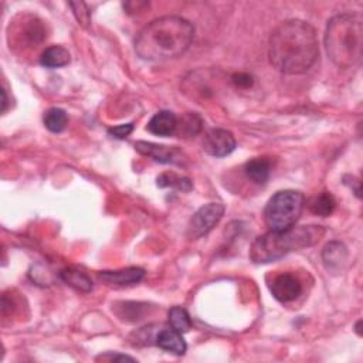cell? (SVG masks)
<instances>
[{
	"instance_id": "cell-15",
	"label": "cell",
	"mask_w": 363,
	"mask_h": 363,
	"mask_svg": "<svg viewBox=\"0 0 363 363\" xmlns=\"http://www.w3.org/2000/svg\"><path fill=\"white\" fill-rule=\"evenodd\" d=\"M272 163L267 157H254L244 166L247 177L255 184H265L271 176Z\"/></svg>"
},
{
	"instance_id": "cell-26",
	"label": "cell",
	"mask_w": 363,
	"mask_h": 363,
	"mask_svg": "<svg viewBox=\"0 0 363 363\" xmlns=\"http://www.w3.org/2000/svg\"><path fill=\"white\" fill-rule=\"evenodd\" d=\"M99 359H104V360H121V362H125V360H129V362H135L133 357L128 356V354H119V353H108L105 356H101Z\"/></svg>"
},
{
	"instance_id": "cell-17",
	"label": "cell",
	"mask_w": 363,
	"mask_h": 363,
	"mask_svg": "<svg viewBox=\"0 0 363 363\" xmlns=\"http://www.w3.org/2000/svg\"><path fill=\"white\" fill-rule=\"evenodd\" d=\"M69 62V52L61 45H51L45 48L40 57V64L47 68H60Z\"/></svg>"
},
{
	"instance_id": "cell-7",
	"label": "cell",
	"mask_w": 363,
	"mask_h": 363,
	"mask_svg": "<svg viewBox=\"0 0 363 363\" xmlns=\"http://www.w3.org/2000/svg\"><path fill=\"white\" fill-rule=\"evenodd\" d=\"M13 31H10L9 38L13 40L18 45H37L45 38V30L43 21L33 16H21L20 21L13 23Z\"/></svg>"
},
{
	"instance_id": "cell-12",
	"label": "cell",
	"mask_w": 363,
	"mask_h": 363,
	"mask_svg": "<svg viewBox=\"0 0 363 363\" xmlns=\"http://www.w3.org/2000/svg\"><path fill=\"white\" fill-rule=\"evenodd\" d=\"M347 248L340 241H330L323 247L322 261L328 271L339 272L347 261Z\"/></svg>"
},
{
	"instance_id": "cell-18",
	"label": "cell",
	"mask_w": 363,
	"mask_h": 363,
	"mask_svg": "<svg viewBox=\"0 0 363 363\" xmlns=\"http://www.w3.org/2000/svg\"><path fill=\"white\" fill-rule=\"evenodd\" d=\"M336 207V200L335 197L328 193V191H322L318 196H313L309 203H308V208L311 213L320 216V217H326L330 216L333 213Z\"/></svg>"
},
{
	"instance_id": "cell-9",
	"label": "cell",
	"mask_w": 363,
	"mask_h": 363,
	"mask_svg": "<svg viewBox=\"0 0 363 363\" xmlns=\"http://www.w3.org/2000/svg\"><path fill=\"white\" fill-rule=\"evenodd\" d=\"M269 289L277 301L286 303L295 301L301 295L302 284L296 275L291 272H282L272 279Z\"/></svg>"
},
{
	"instance_id": "cell-24",
	"label": "cell",
	"mask_w": 363,
	"mask_h": 363,
	"mask_svg": "<svg viewBox=\"0 0 363 363\" xmlns=\"http://www.w3.org/2000/svg\"><path fill=\"white\" fill-rule=\"evenodd\" d=\"M231 82L238 86V88H248L252 85L254 79L250 74L247 72H235L233 77H231Z\"/></svg>"
},
{
	"instance_id": "cell-4",
	"label": "cell",
	"mask_w": 363,
	"mask_h": 363,
	"mask_svg": "<svg viewBox=\"0 0 363 363\" xmlns=\"http://www.w3.org/2000/svg\"><path fill=\"white\" fill-rule=\"evenodd\" d=\"M325 47L329 58L340 68L357 65L362 60L363 26L360 17L337 14L328 21Z\"/></svg>"
},
{
	"instance_id": "cell-1",
	"label": "cell",
	"mask_w": 363,
	"mask_h": 363,
	"mask_svg": "<svg viewBox=\"0 0 363 363\" xmlns=\"http://www.w3.org/2000/svg\"><path fill=\"white\" fill-rule=\"evenodd\" d=\"M318 55L316 31L303 20H285L269 35V62L284 74L296 75L306 72L315 64Z\"/></svg>"
},
{
	"instance_id": "cell-22",
	"label": "cell",
	"mask_w": 363,
	"mask_h": 363,
	"mask_svg": "<svg viewBox=\"0 0 363 363\" xmlns=\"http://www.w3.org/2000/svg\"><path fill=\"white\" fill-rule=\"evenodd\" d=\"M156 182L159 187H172L182 191H190L193 187L190 179L177 176L174 173H163L156 179Z\"/></svg>"
},
{
	"instance_id": "cell-5",
	"label": "cell",
	"mask_w": 363,
	"mask_h": 363,
	"mask_svg": "<svg viewBox=\"0 0 363 363\" xmlns=\"http://www.w3.org/2000/svg\"><path fill=\"white\" fill-rule=\"evenodd\" d=\"M305 204V197L298 190L277 191L264 208V220L272 231H282L294 227Z\"/></svg>"
},
{
	"instance_id": "cell-21",
	"label": "cell",
	"mask_w": 363,
	"mask_h": 363,
	"mask_svg": "<svg viewBox=\"0 0 363 363\" xmlns=\"http://www.w3.org/2000/svg\"><path fill=\"white\" fill-rule=\"evenodd\" d=\"M169 323L173 329H176L180 333H186L191 328V319L187 311L182 306H173L169 311Z\"/></svg>"
},
{
	"instance_id": "cell-25",
	"label": "cell",
	"mask_w": 363,
	"mask_h": 363,
	"mask_svg": "<svg viewBox=\"0 0 363 363\" xmlns=\"http://www.w3.org/2000/svg\"><path fill=\"white\" fill-rule=\"evenodd\" d=\"M133 130V123H122V125H118V126H113L108 130L109 135H112L113 138H118V139H123L126 138L130 132Z\"/></svg>"
},
{
	"instance_id": "cell-14",
	"label": "cell",
	"mask_w": 363,
	"mask_h": 363,
	"mask_svg": "<svg viewBox=\"0 0 363 363\" xmlns=\"http://www.w3.org/2000/svg\"><path fill=\"white\" fill-rule=\"evenodd\" d=\"M155 343L160 349L174 353V354H179V356L184 354V352L187 349V345H186L182 333L177 332L176 329H173L172 326L160 329L155 337Z\"/></svg>"
},
{
	"instance_id": "cell-10",
	"label": "cell",
	"mask_w": 363,
	"mask_h": 363,
	"mask_svg": "<svg viewBox=\"0 0 363 363\" xmlns=\"http://www.w3.org/2000/svg\"><path fill=\"white\" fill-rule=\"evenodd\" d=\"M135 149L140 155L152 157L155 162H159V163H180L182 162V153L176 147L157 145L153 142L139 140L135 143Z\"/></svg>"
},
{
	"instance_id": "cell-2",
	"label": "cell",
	"mask_w": 363,
	"mask_h": 363,
	"mask_svg": "<svg viewBox=\"0 0 363 363\" xmlns=\"http://www.w3.org/2000/svg\"><path fill=\"white\" fill-rule=\"evenodd\" d=\"M193 24L177 16L159 17L146 24L135 38L136 54L146 61H164L182 55L191 44Z\"/></svg>"
},
{
	"instance_id": "cell-20",
	"label": "cell",
	"mask_w": 363,
	"mask_h": 363,
	"mask_svg": "<svg viewBox=\"0 0 363 363\" xmlns=\"http://www.w3.org/2000/svg\"><path fill=\"white\" fill-rule=\"evenodd\" d=\"M68 122V115L64 109L61 108H50L48 111H45L44 113V125L48 130L58 133L61 130H64V128L67 126Z\"/></svg>"
},
{
	"instance_id": "cell-13",
	"label": "cell",
	"mask_w": 363,
	"mask_h": 363,
	"mask_svg": "<svg viewBox=\"0 0 363 363\" xmlns=\"http://www.w3.org/2000/svg\"><path fill=\"white\" fill-rule=\"evenodd\" d=\"M176 126H177V118L172 111H159L150 118L146 129L152 135L166 138V136L174 135Z\"/></svg>"
},
{
	"instance_id": "cell-6",
	"label": "cell",
	"mask_w": 363,
	"mask_h": 363,
	"mask_svg": "<svg viewBox=\"0 0 363 363\" xmlns=\"http://www.w3.org/2000/svg\"><path fill=\"white\" fill-rule=\"evenodd\" d=\"M224 214V206L221 203H208L201 206L190 218L187 225V237L190 240L200 238L210 233Z\"/></svg>"
},
{
	"instance_id": "cell-11",
	"label": "cell",
	"mask_w": 363,
	"mask_h": 363,
	"mask_svg": "<svg viewBox=\"0 0 363 363\" xmlns=\"http://www.w3.org/2000/svg\"><path fill=\"white\" fill-rule=\"evenodd\" d=\"M143 277H145V269H142L139 267H128L123 269L99 272L101 281H104L108 285H118V286L135 285V284L140 282Z\"/></svg>"
},
{
	"instance_id": "cell-8",
	"label": "cell",
	"mask_w": 363,
	"mask_h": 363,
	"mask_svg": "<svg viewBox=\"0 0 363 363\" xmlns=\"http://www.w3.org/2000/svg\"><path fill=\"white\" fill-rule=\"evenodd\" d=\"M237 146L235 138L230 130L214 128L208 130L203 140V149L207 155L214 157H224L230 155Z\"/></svg>"
},
{
	"instance_id": "cell-16",
	"label": "cell",
	"mask_w": 363,
	"mask_h": 363,
	"mask_svg": "<svg viewBox=\"0 0 363 363\" xmlns=\"http://www.w3.org/2000/svg\"><path fill=\"white\" fill-rule=\"evenodd\" d=\"M60 277L61 279L68 284L69 286L75 288L77 291H81V292H89L92 289V281L91 278L82 272L81 269L78 268H74V267H68V268H64L61 272H60Z\"/></svg>"
},
{
	"instance_id": "cell-3",
	"label": "cell",
	"mask_w": 363,
	"mask_h": 363,
	"mask_svg": "<svg viewBox=\"0 0 363 363\" xmlns=\"http://www.w3.org/2000/svg\"><path fill=\"white\" fill-rule=\"evenodd\" d=\"M325 235L322 225H299L282 231H268L257 237L250 248V258L255 264H267L279 259L281 257L308 248L319 242Z\"/></svg>"
},
{
	"instance_id": "cell-19",
	"label": "cell",
	"mask_w": 363,
	"mask_h": 363,
	"mask_svg": "<svg viewBox=\"0 0 363 363\" xmlns=\"http://www.w3.org/2000/svg\"><path fill=\"white\" fill-rule=\"evenodd\" d=\"M203 128V119L196 112H187L180 121H177L176 132L180 138H190L197 135Z\"/></svg>"
},
{
	"instance_id": "cell-23",
	"label": "cell",
	"mask_w": 363,
	"mask_h": 363,
	"mask_svg": "<svg viewBox=\"0 0 363 363\" xmlns=\"http://www.w3.org/2000/svg\"><path fill=\"white\" fill-rule=\"evenodd\" d=\"M69 7L72 9L77 20L82 24V26H88L91 21V13L88 11V7L85 3L82 1H77V3H69Z\"/></svg>"
}]
</instances>
